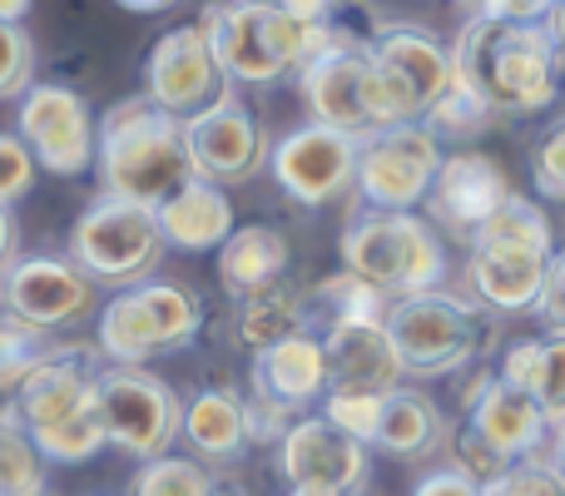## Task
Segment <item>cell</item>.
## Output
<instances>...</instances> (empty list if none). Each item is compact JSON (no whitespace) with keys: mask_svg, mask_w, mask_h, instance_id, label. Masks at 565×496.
I'll use <instances>...</instances> for the list:
<instances>
[{"mask_svg":"<svg viewBox=\"0 0 565 496\" xmlns=\"http://www.w3.org/2000/svg\"><path fill=\"white\" fill-rule=\"evenodd\" d=\"M551 6H481L461 25L451 60L457 85L487 115H536L561 95V50L546 30Z\"/></svg>","mask_w":565,"mask_h":496,"instance_id":"6da1fadb","label":"cell"},{"mask_svg":"<svg viewBox=\"0 0 565 496\" xmlns=\"http://www.w3.org/2000/svg\"><path fill=\"white\" fill-rule=\"evenodd\" d=\"M95 159L105 179V199H125L139 209H164L184 184H194L184 119L164 115L149 95H129L109 105L95 129Z\"/></svg>","mask_w":565,"mask_h":496,"instance_id":"7a4b0ae2","label":"cell"},{"mask_svg":"<svg viewBox=\"0 0 565 496\" xmlns=\"http://www.w3.org/2000/svg\"><path fill=\"white\" fill-rule=\"evenodd\" d=\"M328 6H264V0H244V6H209L204 10V35L214 45V60L228 80L238 85H274V80L308 70L322 50L332 45L338 25H328Z\"/></svg>","mask_w":565,"mask_h":496,"instance_id":"3957f363","label":"cell"},{"mask_svg":"<svg viewBox=\"0 0 565 496\" xmlns=\"http://www.w3.org/2000/svg\"><path fill=\"white\" fill-rule=\"evenodd\" d=\"M298 89L312 125L332 129V135H348L358 145L402 125L397 105L387 95V80H382V65L372 55V40H358L348 30H338L332 45L302 70Z\"/></svg>","mask_w":565,"mask_h":496,"instance_id":"277c9868","label":"cell"},{"mask_svg":"<svg viewBox=\"0 0 565 496\" xmlns=\"http://www.w3.org/2000/svg\"><path fill=\"white\" fill-rule=\"evenodd\" d=\"M342 268L377 288L382 298H417L431 293L447 273V249H441L437 229L417 214H362L358 224L342 234Z\"/></svg>","mask_w":565,"mask_h":496,"instance_id":"5b68a950","label":"cell"},{"mask_svg":"<svg viewBox=\"0 0 565 496\" xmlns=\"http://www.w3.org/2000/svg\"><path fill=\"white\" fill-rule=\"evenodd\" d=\"M392 348L407 378H447L461 372L487 348V308L457 298V293H417L387 308Z\"/></svg>","mask_w":565,"mask_h":496,"instance_id":"8992f818","label":"cell"},{"mask_svg":"<svg viewBox=\"0 0 565 496\" xmlns=\"http://www.w3.org/2000/svg\"><path fill=\"white\" fill-rule=\"evenodd\" d=\"M204 323V303L199 293L179 288V283H139L125 288L115 303L99 313V352L109 368H139L145 358L169 348H184Z\"/></svg>","mask_w":565,"mask_h":496,"instance_id":"52a82bcc","label":"cell"},{"mask_svg":"<svg viewBox=\"0 0 565 496\" xmlns=\"http://www.w3.org/2000/svg\"><path fill=\"white\" fill-rule=\"evenodd\" d=\"M95 412L105 442L139 462H159L184 432V408L174 388L145 368H105L95 378Z\"/></svg>","mask_w":565,"mask_h":496,"instance_id":"ba28073f","label":"cell"},{"mask_svg":"<svg viewBox=\"0 0 565 496\" xmlns=\"http://www.w3.org/2000/svg\"><path fill=\"white\" fill-rule=\"evenodd\" d=\"M164 253V229L154 209L125 204V199H95L70 234V258L85 278L99 283H145V273Z\"/></svg>","mask_w":565,"mask_h":496,"instance_id":"9c48e42d","label":"cell"},{"mask_svg":"<svg viewBox=\"0 0 565 496\" xmlns=\"http://www.w3.org/2000/svg\"><path fill=\"white\" fill-rule=\"evenodd\" d=\"M441 175V139L427 125L382 129L358 155V189L377 214H412Z\"/></svg>","mask_w":565,"mask_h":496,"instance_id":"30bf717a","label":"cell"},{"mask_svg":"<svg viewBox=\"0 0 565 496\" xmlns=\"http://www.w3.org/2000/svg\"><path fill=\"white\" fill-rule=\"evenodd\" d=\"M145 95L154 99L164 115L184 119V125L209 115V109H218L234 95L228 75L214 60V45H209L204 25H179L154 40V50H149V60H145Z\"/></svg>","mask_w":565,"mask_h":496,"instance_id":"8fae6325","label":"cell"},{"mask_svg":"<svg viewBox=\"0 0 565 496\" xmlns=\"http://www.w3.org/2000/svg\"><path fill=\"white\" fill-rule=\"evenodd\" d=\"M372 55L382 65V80H387V95L397 105L402 125H422L457 89V60H451V50L417 25L377 30L372 35Z\"/></svg>","mask_w":565,"mask_h":496,"instance_id":"7c38bea8","label":"cell"},{"mask_svg":"<svg viewBox=\"0 0 565 496\" xmlns=\"http://www.w3.org/2000/svg\"><path fill=\"white\" fill-rule=\"evenodd\" d=\"M20 145L50 175H85L95 159V119L85 99L65 85H30V95L20 99Z\"/></svg>","mask_w":565,"mask_h":496,"instance_id":"4fadbf2b","label":"cell"},{"mask_svg":"<svg viewBox=\"0 0 565 496\" xmlns=\"http://www.w3.org/2000/svg\"><path fill=\"white\" fill-rule=\"evenodd\" d=\"M6 313L30 323L35 333L75 328L79 318L95 313V278H85L65 258L30 253L6 268Z\"/></svg>","mask_w":565,"mask_h":496,"instance_id":"5bb4252c","label":"cell"},{"mask_svg":"<svg viewBox=\"0 0 565 496\" xmlns=\"http://www.w3.org/2000/svg\"><path fill=\"white\" fill-rule=\"evenodd\" d=\"M184 135H189V159H194V179L218 184V189L248 184V179L274 159L268 155L264 125H258V115L238 95H228L224 105L209 109V115L189 119Z\"/></svg>","mask_w":565,"mask_h":496,"instance_id":"9a60e30c","label":"cell"},{"mask_svg":"<svg viewBox=\"0 0 565 496\" xmlns=\"http://www.w3.org/2000/svg\"><path fill=\"white\" fill-rule=\"evenodd\" d=\"M358 155H362L358 139L332 135L322 125H302L278 139L268 165H274L282 194L318 209V204H332L348 184H358Z\"/></svg>","mask_w":565,"mask_h":496,"instance_id":"2e32d148","label":"cell"},{"mask_svg":"<svg viewBox=\"0 0 565 496\" xmlns=\"http://www.w3.org/2000/svg\"><path fill=\"white\" fill-rule=\"evenodd\" d=\"M278 457L292 492L352 496L367 487V447L352 442L348 432H338L328 418H298L292 432L282 437Z\"/></svg>","mask_w":565,"mask_h":496,"instance_id":"e0dca14e","label":"cell"},{"mask_svg":"<svg viewBox=\"0 0 565 496\" xmlns=\"http://www.w3.org/2000/svg\"><path fill=\"white\" fill-rule=\"evenodd\" d=\"M328 352V392H367L387 398L402 388V358L392 348L387 318H358V323H328L322 333Z\"/></svg>","mask_w":565,"mask_h":496,"instance_id":"ac0fdd59","label":"cell"},{"mask_svg":"<svg viewBox=\"0 0 565 496\" xmlns=\"http://www.w3.org/2000/svg\"><path fill=\"white\" fill-rule=\"evenodd\" d=\"M511 194H516V189H511L507 169H501L497 159L481 155V149H461V155L441 159V175H437V184H431L427 204L441 229L471 239Z\"/></svg>","mask_w":565,"mask_h":496,"instance_id":"d6986e66","label":"cell"},{"mask_svg":"<svg viewBox=\"0 0 565 496\" xmlns=\"http://www.w3.org/2000/svg\"><path fill=\"white\" fill-rule=\"evenodd\" d=\"M95 378L99 372H89L85 358L65 348L30 372L25 388L15 392V408L10 412L20 418V428H25L30 437H35V432H50V428H60V422H70V418L95 408Z\"/></svg>","mask_w":565,"mask_h":496,"instance_id":"ffe728a7","label":"cell"},{"mask_svg":"<svg viewBox=\"0 0 565 496\" xmlns=\"http://www.w3.org/2000/svg\"><path fill=\"white\" fill-rule=\"evenodd\" d=\"M467 428L477 432L491 452H501L507 462H526V457H536V447L546 442L551 422L521 388H511V382H501V378H487L471 392Z\"/></svg>","mask_w":565,"mask_h":496,"instance_id":"44dd1931","label":"cell"},{"mask_svg":"<svg viewBox=\"0 0 565 496\" xmlns=\"http://www.w3.org/2000/svg\"><path fill=\"white\" fill-rule=\"evenodd\" d=\"M254 392L288 412L328 398V352H322V338L302 333V338H288L268 352H254Z\"/></svg>","mask_w":565,"mask_h":496,"instance_id":"7402d4cb","label":"cell"},{"mask_svg":"<svg viewBox=\"0 0 565 496\" xmlns=\"http://www.w3.org/2000/svg\"><path fill=\"white\" fill-rule=\"evenodd\" d=\"M551 258L526 249H471L467 278L487 313H526L541 303Z\"/></svg>","mask_w":565,"mask_h":496,"instance_id":"603a6c76","label":"cell"},{"mask_svg":"<svg viewBox=\"0 0 565 496\" xmlns=\"http://www.w3.org/2000/svg\"><path fill=\"white\" fill-rule=\"evenodd\" d=\"M159 229H164V244L174 249H224L234 239V204L218 184H184L164 209H159Z\"/></svg>","mask_w":565,"mask_h":496,"instance_id":"cb8c5ba5","label":"cell"},{"mask_svg":"<svg viewBox=\"0 0 565 496\" xmlns=\"http://www.w3.org/2000/svg\"><path fill=\"white\" fill-rule=\"evenodd\" d=\"M282 273H288V239L268 224L234 229V239L218 249V283L234 303L274 288V283H282Z\"/></svg>","mask_w":565,"mask_h":496,"instance_id":"d4e9b609","label":"cell"},{"mask_svg":"<svg viewBox=\"0 0 565 496\" xmlns=\"http://www.w3.org/2000/svg\"><path fill=\"white\" fill-rule=\"evenodd\" d=\"M447 442V422L441 408L417 388H397L382 398V422H377V442L372 447L392 452V457H427Z\"/></svg>","mask_w":565,"mask_h":496,"instance_id":"484cf974","label":"cell"},{"mask_svg":"<svg viewBox=\"0 0 565 496\" xmlns=\"http://www.w3.org/2000/svg\"><path fill=\"white\" fill-rule=\"evenodd\" d=\"M497 378L526 392V398L546 412L551 428H561L565 422V338H541V342L526 338V342H516V348L507 352V362H501Z\"/></svg>","mask_w":565,"mask_h":496,"instance_id":"4316f807","label":"cell"},{"mask_svg":"<svg viewBox=\"0 0 565 496\" xmlns=\"http://www.w3.org/2000/svg\"><path fill=\"white\" fill-rule=\"evenodd\" d=\"M184 437L199 457H214V462L238 457V452L248 447V437H254V432H248L244 398H234V392H224V388L199 392L184 408Z\"/></svg>","mask_w":565,"mask_h":496,"instance_id":"83f0119b","label":"cell"},{"mask_svg":"<svg viewBox=\"0 0 565 496\" xmlns=\"http://www.w3.org/2000/svg\"><path fill=\"white\" fill-rule=\"evenodd\" d=\"M234 328L254 352H268V348H278V342L308 333V298H302L292 283H274V288H264V293L238 303Z\"/></svg>","mask_w":565,"mask_h":496,"instance_id":"f1b7e54d","label":"cell"},{"mask_svg":"<svg viewBox=\"0 0 565 496\" xmlns=\"http://www.w3.org/2000/svg\"><path fill=\"white\" fill-rule=\"evenodd\" d=\"M471 249H526V253L551 258V253H556V239H551V219L541 214L531 199L511 194L507 204L471 234Z\"/></svg>","mask_w":565,"mask_h":496,"instance_id":"f546056e","label":"cell"},{"mask_svg":"<svg viewBox=\"0 0 565 496\" xmlns=\"http://www.w3.org/2000/svg\"><path fill=\"white\" fill-rule=\"evenodd\" d=\"M45 467L15 412H0V496H45Z\"/></svg>","mask_w":565,"mask_h":496,"instance_id":"4dcf8cb0","label":"cell"},{"mask_svg":"<svg viewBox=\"0 0 565 496\" xmlns=\"http://www.w3.org/2000/svg\"><path fill=\"white\" fill-rule=\"evenodd\" d=\"M55 352H65V348L50 342V333H35L30 323L0 313V392H20L30 372H35L40 362H50Z\"/></svg>","mask_w":565,"mask_h":496,"instance_id":"1f68e13d","label":"cell"},{"mask_svg":"<svg viewBox=\"0 0 565 496\" xmlns=\"http://www.w3.org/2000/svg\"><path fill=\"white\" fill-rule=\"evenodd\" d=\"M129 496H214V477L194 457H159L139 467Z\"/></svg>","mask_w":565,"mask_h":496,"instance_id":"d6a6232c","label":"cell"},{"mask_svg":"<svg viewBox=\"0 0 565 496\" xmlns=\"http://www.w3.org/2000/svg\"><path fill=\"white\" fill-rule=\"evenodd\" d=\"M35 447L45 462H65V467H75V462H89L99 447H109L105 442V428H99V412H79V418L60 422V428L50 432H35Z\"/></svg>","mask_w":565,"mask_h":496,"instance_id":"836d02e7","label":"cell"},{"mask_svg":"<svg viewBox=\"0 0 565 496\" xmlns=\"http://www.w3.org/2000/svg\"><path fill=\"white\" fill-rule=\"evenodd\" d=\"M312 303H318L322 313H328V323H358V318H387V308H382V293L367 288L362 278H352L348 268L338 273V278H328L318 293H312Z\"/></svg>","mask_w":565,"mask_h":496,"instance_id":"e575fe53","label":"cell"},{"mask_svg":"<svg viewBox=\"0 0 565 496\" xmlns=\"http://www.w3.org/2000/svg\"><path fill=\"white\" fill-rule=\"evenodd\" d=\"M35 80V40L20 20L0 15V99H25Z\"/></svg>","mask_w":565,"mask_h":496,"instance_id":"d590c367","label":"cell"},{"mask_svg":"<svg viewBox=\"0 0 565 496\" xmlns=\"http://www.w3.org/2000/svg\"><path fill=\"white\" fill-rule=\"evenodd\" d=\"M322 418L338 432H348L352 442L372 447V442H377V422H382V398H367V392H328Z\"/></svg>","mask_w":565,"mask_h":496,"instance_id":"8d00e7d4","label":"cell"},{"mask_svg":"<svg viewBox=\"0 0 565 496\" xmlns=\"http://www.w3.org/2000/svg\"><path fill=\"white\" fill-rule=\"evenodd\" d=\"M481 496H565V472L551 457H526L507 477L481 487Z\"/></svg>","mask_w":565,"mask_h":496,"instance_id":"74e56055","label":"cell"},{"mask_svg":"<svg viewBox=\"0 0 565 496\" xmlns=\"http://www.w3.org/2000/svg\"><path fill=\"white\" fill-rule=\"evenodd\" d=\"M511 467H516V462H507L501 452H491L471 428H461L457 437H451V472H461V477L477 482V487H491V482L507 477Z\"/></svg>","mask_w":565,"mask_h":496,"instance_id":"f35d334b","label":"cell"},{"mask_svg":"<svg viewBox=\"0 0 565 496\" xmlns=\"http://www.w3.org/2000/svg\"><path fill=\"white\" fill-rule=\"evenodd\" d=\"M487 119H491V115H487V109H481V105H477V99H471V95H467V89H461V85H457V89H451V95H447V99H441V105H437V109H431V115H427V119H422V125H427V129H431V135H437V139H441V135H477V129H481V125H487Z\"/></svg>","mask_w":565,"mask_h":496,"instance_id":"ab89813d","label":"cell"},{"mask_svg":"<svg viewBox=\"0 0 565 496\" xmlns=\"http://www.w3.org/2000/svg\"><path fill=\"white\" fill-rule=\"evenodd\" d=\"M30 184H35V155L15 135H0V204L10 209V199H20Z\"/></svg>","mask_w":565,"mask_h":496,"instance_id":"60d3db41","label":"cell"},{"mask_svg":"<svg viewBox=\"0 0 565 496\" xmlns=\"http://www.w3.org/2000/svg\"><path fill=\"white\" fill-rule=\"evenodd\" d=\"M531 175H536V189H541V194H546V199H561V204H565V125H556L546 139H541Z\"/></svg>","mask_w":565,"mask_h":496,"instance_id":"b9f144b4","label":"cell"},{"mask_svg":"<svg viewBox=\"0 0 565 496\" xmlns=\"http://www.w3.org/2000/svg\"><path fill=\"white\" fill-rule=\"evenodd\" d=\"M536 318L546 323L551 338H565V249L551 253V268H546V288H541V303H536Z\"/></svg>","mask_w":565,"mask_h":496,"instance_id":"7bdbcfd3","label":"cell"},{"mask_svg":"<svg viewBox=\"0 0 565 496\" xmlns=\"http://www.w3.org/2000/svg\"><path fill=\"white\" fill-rule=\"evenodd\" d=\"M412 496H481V487H477V482H467L461 472L447 467V472H431V477H422Z\"/></svg>","mask_w":565,"mask_h":496,"instance_id":"ee69618b","label":"cell"},{"mask_svg":"<svg viewBox=\"0 0 565 496\" xmlns=\"http://www.w3.org/2000/svg\"><path fill=\"white\" fill-rule=\"evenodd\" d=\"M10 253H15V219H10V209L0 204V268H10Z\"/></svg>","mask_w":565,"mask_h":496,"instance_id":"f6af8a7d","label":"cell"},{"mask_svg":"<svg viewBox=\"0 0 565 496\" xmlns=\"http://www.w3.org/2000/svg\"><path fill=\"white\" fill-rule=\"evenodd\" d=\"M546 30H551V40H556V50H561V60H565V0H561V6H551Z\"/></svg>","mask_w":565,"mask_h":496,"instance_id":"bcb514c9","label":"cell"},{"mask_svg":"<svg viewBox=\"0 0 565 496\" xmlns=\"http://www.w3.org/2000/svg\"><path fill=\"white\" fill-rule=\"evenodd\" d=\"M551 462H556V467L565 472V422L556 428V437H551Z\"/></svg>","mask_w":565,"mask_h":496,"instance_id":"7dc6e473","label":"cell"},{"mask_svg":"<svg viewBox=\"0 0 565 496\" xmlns=\"http://www.w3.org/2000/svg\"><path fill=\"white\" fill-rule=\"evenodd\" d=\"M0 308H6V268H0Z\"/></svg>","mask_w":565,"mask_h":496,"instance_id":"c3c4849f","label":"cell"},{"mask_svg":"<svg viewBox=\"0 0 565 496\" xmlns=\"http://www.w3.org/2000/svg\"><path fill=\"white\" fill-rule=\"evenodd\" d=\"M288 496H332V492H288Z\"/></svg>","mask_w":565,"mask_h":496,"instance_id":"681fc988","label":"cell"},{"mask_svg":"<svg viewBox=\"0 0 565 496\" xmlns=\"http://www.w3.org/2000/svg\"><path fill=\"white\" fill-rule=\"evenodd\" d=\"M214 496H218V492H214Z\"/></svg>","mask_w":565,"mask_h":496,"instance_id":"f907efd6","label":"cell"}]
</instances>
